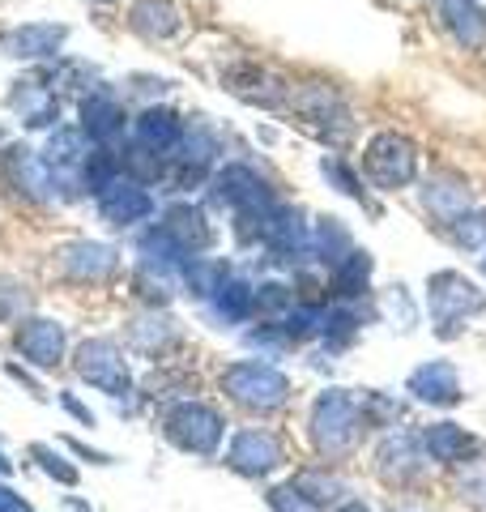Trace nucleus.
Masks as SVG:
<instances>
[{
  "label": "nucleus",
  "mask_w": 486,
  "mask_h": 512,
  "mask_svg": "<svg viewBox=\"0 0 486 512\" xmlns=\"http://www.w3.org/2000/svg\"><path fill=\"white\" fill-rule=\"evenodd\" d=\"M299 308V295H295V282H278V278H265L252 286V316L256 320H282Z\"/></svg>",
  "instance_id": "nucleus-30"
},
{
  "label": "nucleus",
  "mask_w": 486,
  "mask_h": 512,
  "mask_svg": "<svg viewBox=\"0 0 486 512\" xmlns=\"http://www.w3.org/2000/svg\"><path fill=\"white\" fill-rule=\"evenodd\" d=\"M243 346L261 350V359H278V355H286V350H295V338L286 333L282 320H256V325L243 333Z\"/></svg>",
  "instance_id": "nucleus-35"
},
{
  "label": "nucleus",
  "mask_w": 486,
  "mask_h": 512,
  "mask_svg": "<svg viewBox=\"0 0 486 512\" xmlns=\"http://www.w3.org/2000/svg\"><path fill=\"white\" fill-rule=\"evenodd\" d=\"M333 512H371V508H367L363 500H342V504H337Z\"/></svg>",
  "instance_id": "nucleus-46"
},
{
  "label": "nucleus",
  "mask_w": 486,
  "mask_h": 512,
  "mask_svg": "<svg viewBox=\"0 0 486 512\" xmlns=\"http://www.w3.org/2000/svg\"><path fill=\"white\" fill-rule=\"evenodd\" d=\"M64 504H69V512H94L90 504H81V500H64Z\"/></svg>",
  "instance_id": "nucleus-48"
},
{
  "label": "nucleus",
  "mask_w": 486,
  "mask_h": 512,
  "mask_svg": "<svg viewBox=\"0 0 486 512\" xmlns=\"http://www.w3.org/2000/svg\"><path fill=\"white\" fill-rule=\"evenodd\" d=\"M290 483H295L316 508H329V504H342V500H346V483H342L337 474H329V466L299 470L295 478H290Z\"/></svg>",
  "instance_id": "nucleus-33"
},
{
  "label": "nucleus",
  "mask_w": 486,
  "mask_h": 512,
  "mask_svg": "<svg viewBox=\"0 0 486 512\" xmlns=\"http://www.w3.org/2000/svg\"><path fill=\"white\" fill-rule=\"evenodd\" d=\"M9 474H13V461H9L5 453H0V478H9Z\"/></svg>",
  "instance_id": "nucleus-47"
},
{
  "label": "nucleus",
  "mask_w": 486,
  "mask_h": 512,
  "mask_svg": "<svg viewBox=\"0 0 486 512\" xmlns=\"http://www.w3.org/2000/svg\"><path fill=\"white\" fill-rule=\"evenodd\" d=\"M13 350L22 355V363L39 367V372H52V367L64 363V350H69V333H64L60 320L22 316L18 329H13Z\"/></svg>",
  "instance_id": "nucleus-11"
},
{
  "label": "nucleus",
  "mask_w": 486,
  "mask_h": 512,
  "mask_svg": "<svg viewBox=\"0 0 486 512\" xmlns=\"http://www.w3.org/2000/svg\"><path fill=\"white\" fill-rule=\"evenodd\" d=\"M427 312H431L435 338L452 342L465 333L469 320L486 312V291L474 278L457 274V269H435L427 278Z\"/></svg>",
  "instance_id": "nucleus-2"
},
{
  "label": "nucleus",
  "mask_w": 486,
  "mask_h": 512,
  "mask_svg": "<svg viewBox=\"0 0 486 512\" xmlns=\"http://www.w3.org/2000/svg\"><path fill=\"white\" fill-rule=\"evenodd\" d=\"M64 444H69L81 461H90V466H111V461H116L111 453H103V448H90V444H81V440H64Z\"/></svg>",
  "instance_id": "nucleus-43"
},
{
  "label": "nucleus",
  "mask_w": 486,
  "mask_h": 512,
  "mask_svg": "<svg viewBox=\"0 0 486 512\" xmlns=\"http://www.w3.org/2000/svg\"><path fill=\"white\" fill-rule=\"evenodd\" d=\"M94 5H111V0H94Z\"/></svg>",
  "instance_id": "nucleus-50"
},
{
  "label": "nucleus",
  "mask_w": 486,
  "mask_h": 512,
  "mask_svg": "<svg viewBox=\"0 0 486 512\" xmlns=\"http://www.w3.org/2000/svg\"><path fill=\"white\" fill-rule=\"evenodd\" d=\"M482 274H486V256H482Z\"/></svg>",
  "instance_id": "nucleus-51"
},
{
  "label": "nucleus",
  "mask_w": 486,
  "mask_h": 512,
  "mask_svg": "<svg viewBox=\"0 0 486 512\" xmlns=\"http://www.w3.org/2000/svg\"><path fill=\"white\" fill-rule=\"evenodd\" d=\"M286 466L282 440L273 431L261 427H239L231 444H226V470H235L239 478H269L273 470Z\"/></svg>",
  "instance_id": "nucleus-9"
},
{
  "label": "nucleus",
  "mask_w": 486,
  "mask_h": 512,
  "mask_svg": "<svg viewBox=\"0 0 486 512\" xmlns=\"http://www.w3.org/2000/svg\"><path fill=\"white\" fill-rule=\"evenodd\" d=\"M60 274L81 286H99L120 274V252L103 239H73L60 248Z\"/></svg>",
  "instance_id": "nucleus-12"
},
{
  "label": "nucleus",
  "mask_w": 486,
  "mask_h": 512,
  "mask_svg": "<svg viewBox=\"0 0 486 512\" xmlns=\"http://www.w3.org/2000/svg\"><path fill=\"white\" fill-rule=\"evenodd\" d=\"M354 252V235L342 218H316V227H312V256H316V265H324L333 274L337 265L346 261V256Z\"/></svg>",
  "instance_id": "nucleus-28"
},
{
  "label": "nucleus",
  "mask_w": 486,
  "mask_h": 512,
  "mask_svg": "<svg viewBox=\"0 0 486 512\" xmlns=\"http://www.w3.org/2000/svg\"><path fill=\"white\" fill-rule=\"evenodd\" d=\"M9 107L26 128H60V94L43 77H18L9 90Z\"/></svg>",
  "instance_id": "nucleus-17"
},
{
  "label": "nucleus",
  "mask_w": 486,
  "mask_h": 512,
  "mask_svg": "<svg viewBox=\"0 0 486 512\" xmlns=\"http://www.w3.org/2000/svg\"><path fill=\"white\" fill-rule=\"evenodd\" d=\"M0 512H35V508H30L18 491H9L5 483H0Z\"/></svg>",
  "instance_id": "nucleus-44"
},
{
  "label": "nucleus",
  "mask_w": 486,
  "mask_h": 512,
  "mask_svg": "<svg viewBox=\"0 0 486 512\" xmlns=\"http://www.w3.org/2000/svg\"><path fill=\"white\" fill-rule=\"evenodd\" d=\"M81 133L90 137V146L120 150V141L128 137V111L120 103V94H111L107 86L90 90L81 99Z\"/></svg>",
  "instance_id": "nucleus-13"
},
{
  "label": "nucleus",
  "mask_w": 486,
  "mask_h": 512,
  "mask_svg": "<svg viewBox=\"0 0 486 512\" xmlns=\"http://www.w3.org/2000/svg\"><path fill=\"white\" fill-rule=\"evenodd\" d=\"M290 103H295L299 116L312 124V128H320L324 137H346L350 133V111H346V103L337 99L329 86H307Z\"/></svg>",
  "instance_id": "nucleus-21"
},
{
  "label": "nucleus",
  "mask_w": 486,
  "mask_h": 512,
  "mask_svg": "<svg viewBox=\"0 0 486 512\" xmlns=\"http://www.w3.org/2000/svg\"><path fill=\"white\" fill-rule=\"evenodd\" d=\"M73 372L81 384H90L107 397L133 393V367H128V355L116 338H86L73 350Z\"/></svg>",
  "instance_id": "nucleus-6"
},
{
  "label": "nucleus",
  "mask_w": 486,
  "mask_h": 512,
  "mask_svg": "<svg viewBox=\"0 0 486 512\" xmlns=\"http://www.w3.org/2000/svg\"><path fill=\"white\" fill-rule=\"evenodd\" d=\"M94 205H99V218L107 222V227H137V222H145L154 214V197L150 188L137 184L133 175H120V180H111L99 197H94Z\"/></svg>",
  "instance_id": "nucleus-15"
},
{
  "label": "nucleus",
  "mask_w": 486,
  "mask_h": 512,
  "mask_svg": "<svg viewBox=\"0 0 486 512\" xmlns=\"http://www.w3.org/2000/svg\"><path fill=\"white\" fill-rule=\"evenodd\" d=\"M423 205L440 222H448L461 210H469V188H465V180H457V175H431L427 188H423Z\"/></svg>",
  "instance_id": "nucleus-29"
},
{
  "label": "nucleus",
  "mask_w": 486,
  "mask_h": 512,
  "mask_svg": "<svg viewBox=\"0 0 486 512\" xmlns=\"http://www.w3.org/2000/svg\"><path fill=\"white\" fill-rule=\"evenodd\" d=\"M30 461H35V466L52 478V483H60V487H77V466L64 453H56L52 444H30Z\"/></svg>",
  "instance_id": "nucleus-38"
},
{
  "label": "nucleus",
  "mask_w": 486,
  "mask_h": 512,
  "mask_svg": "<svg viewBox=\"0 0 486 512\" xmlns=\"http://www.w3.org/2000/svg\"><path fill=\"white\" fill-rule=\"evenodd\" d=\"M43 82L52 86L56 94H64V90H77L81 99H86L90 90H99V69L94 64H86V60H73V56H60L52 69L43 73Z\"/></svg>",
  "instance_id": "nucleus-32"
},
{
  "label": "nucleus",
  "mask_w": 486,
  "mask_h": 512,
  "mask_svg": "<svg viewBox=\"0 0 486 512\" xmlns=\"http://www.w3.org/2000/svg\"><path fill=\"white\" fill-rule=\"evenodd\" d=\"M265 504L273 508V512H324V508H316L307 495L295 487V483H278V487H269L265 491Z\"/></svg>",
  "instance_id": "nucleus-40"
},
{
  "label": "nucleus",
  "mask_w": 486,
  "mask_h": 512,
  "mask_svg": "<svg viewBox=\"0 0 486 512\" xmlns=\"http://www.w3.org/2000/svg\"><path fill=\"white\" fill-rule=\"evenodd\" d=\"M320 175L329 180V188H337L342 197H350V201H359V205H367V188H363V175L354 171L346 158H337V154H324L320 158Z\"/></svg>",
  "instance_id": "nucleus-36"
},
{
  "label": "nucleus",
  "mask_w": 486,
  "mask_h": 512,
  "mask_svg": "<svg viewBox=\"0 0 486 512\" xmlns=\"http://www.w3.org/2000/svg\"><path fill=\"white\" fill-rule=\"evenodd\" d=\"M209 201L231 214H243V210H265V205H273L278 197H273L269 184L248 163H226L209 175Z\"/></svg>",
  "instance_id": "nucleus-8"
},
{
  "label": "nucleus",
  "mask_w": 486,
  "mask_h": 512,
  "mask_svg": "<svg viewBox=\"0 0 486 512\" xmlns=\"http://www.w3.org/2000/svg\"><path fill=\"white\" fill-rule=\"evenodd\" d=\"M5 372H9L13 380H18V384H26V389H30V393H35V397H39V402H43V397H47V393L39 389V380H35V376H30V372H26V367H22V363H9V367H5Z\"/></svg>",
  "instance_id": "nucleus-45"
},
{
  "label": "nucleus",
  "mask_w": 486,
  "mask_h": 512,
  "mask_svg": "<svg viewBox=\"0 0 486 512\" xmlns=\"http://www.w3.org/2000/svg\"><path fill=\"white\" fill-rule=\"evenodd\" d=\"M128 338H133V350L141 355H162L175 342V320L171 316H141L128 325Z\"/></svg>",
  "instance_id": "nucleus-34"
},
{
  "label": "nucleus",
  "mask_w": 486,
  "mask_h": 512,
  "mask_svg": "<svg viewBox=\"0 0 486 512\" xmlns=\"http://www.w3.org/2000/svg\"><path fill=\"white\" fill-rule=\"evenodd\" d=\"M128 26L150 43H167L184 30V18H180V9H175V0H133Z\"/></svg>",
  "instance_id": "nucleus-24"
},
{
  "label": "nucleus",
  "mask_w": 486,
  "mask_h": 512,
  "mask_svg": "<svg viewBox=\"0 0 486 512\" xmlns=\"http://www.w3.org/2000/svg\"><path fill=\"white\" fill-rule=\"evenodd\" d=\"M405 393L423 406H435V410H452V406H461V397H465L457 367H452L448 359L418 363L414 372L405 376Z\"/></svg>",
  "instance_id": "nucleus-16"
},
{
  "label": "nucleus",
  "mask_w": 486,
  "mask_h": 512,
  "mask_svg": "<svg viewBox=\"0 0 486 512\" xmlns=\"http://www.w3.org/2000/svg\"><path fill=\"white\" fill-rule=\"evenodd\" d=\"M359 410H363V427H371V431L397 427V419H401V406L393 402V397H384V393H363Z\"/></svg>",
  "instance_id": "nucleus-39"
},
{
  "label": "nucleus",
  "mask_w": 486,
  "mask_h": 512,
  "mask_svg": "<svg viewBox=\"0 0 486 512\" xmlns=\"http://www.w3.org/2000/svg\"><path fill=\"white\" fill-rule=\"evenodd\" d=\"M440 9V26L452 35V43L465 52H482L486 47V5L482 0H435Z\"/></svg>",
  "instance_id": "nucleus-20"
},
{
  "label": "nucleus",
  "mask_w": 486,
  "mask_h": 512,
  "mask_svg": "<svg viewBox=\"0 0 486 512\" xmlns=\"http://www.w3.org/2000/svg\"><path fill=\"white\" fill-rule=\"evenodd\" d=\"M222 393L231 397V402L239 410L248 414H269L286 406L290 397V376L282 372V367H273L265 359H239L222 372Z\"/></svg>",
  "instance_id": "nucleus-4"
},
{
  "label": "nucleus",
  "mask_w": 486,
  "mask_h": 512,
  "mask_svg": "<svg viewBox=\"0 0 486 512\" xmlns=\"http://www.w3.org/2000/svg\"><path fill=\"white\" fill-rule=\"evenodd\" d=\"M162 436L188 457H218L226 419L218 406L201 402V397H180V402H171L162 410Z\"/></svg>",
  "instance_id": "nucleus-3"
},
{
  "label": "nucleus",
  "mask_w": 486,
  "mask_h": 512,
  "mask_svg": "<svg viewBox=\"0 0 486 512\" xmlns=\"http://www.w3.org/2000/svg\"><path fill=\"white\" fill-rule=\"evenodd\" d=\"M393 512H423V508H414V504H405V508H393Z\"/></svg>",
  "instance_id": "nucleus-49"
},
{
  "label": "nucleus",
  "mask_w": 486,
  "mask_h": 512,
  "mask_svg": "<svg viewBox=\"0 0 486 512\" xmlns=\"http://www.w3.org/2000/svg\"><path fill=\"white\" fill-rule=\"evenodd\" d=\"M22 312H26V286L0 278V325H18Z\"/></svg>",
  "instance_id": "nucleus-41"
},
{
  "label": "nucleus",
  "mask_w": 486,
  "mask_h": 512,
  "mask_svg": "<svg viewBox=\"0 0 486 512\" xmlns=\"http://www.w3.org/2000/svg\"><path fill=\"white\" fill-rule=\"evenodd\" d=\"M184 120L175 116L171 107H145L141 116L133 120V141L137 146H145L150 154H162V158H171L175 150H180V141H184Z\"/></svg>",
  "instance_id": "nucleus-22"
},
{
  "label": "nucleus",
  "mask_w": 486,
  "mask_h": 512,
  "mask_svg": "<svg viewBox=\"0 0 486 512\" xmlns=\"http://www.w3.org/2000/svg\"><path fill=\"white\" fill-rule=\"evenodd\" d=\"M427 466H431V457H427V448L414 431H388V436L380 440V448H376V474L388 487L418 483V478L427 474Z\"/></svg>",
  "instance_id": "nucleus-10"
},
{
  "label": "nucleus",
  "mask_w": 486,
  "mask_h": 512,
  "mask_svg": "<svg viewBox=\"0 0 486 512\" xmlns=\"http://www.w3.org/2000/svg\"><path fill=\"white\" fill-rule=\"evenodd\" d=\"M56 402H60L64 410H69V414H73V419H77L81 427H94V423H99V419H94V410H90L86 402H81L77 393H69V389H60V397H56Z\"/></svg>",
  "instance_id": "nucleus-42"
},
{
  "label": "nucleus",
  "mask_w": 486,
  "mask_h": 512,
  "mask_svg": "<svg viewBox=\"0 0 486 512\" xmlns=\"http://www.w3.org/2000/svg\"><path fill=\"white\" fill-rule=\"evenodd\" d=\"M363 175H367V184L380 192L410 188L418 180V146L405 133L384 128V133H376L363 146Z\"/></svg>",
  "instance_id": "nucleus-5"
},
{
  "label": "nucleus",
  "mask_w": 486,
  "mask_h": 512,
  "mask_svg": "<svg viewBox=\"0 0 486 512\" xmlns=\"http://www.w3.org/2000/svg\"><path fill=\"white\" fill-rule=\"evenodd\" d=\"M64 43H69V26L60 22H26L5 35V52L13 60H60Z\"/></svg>",
  "instance_id": "nucleus-19"
},
{
  "label": "nucleus",
  "mask_w": 486,
  "mask_h": 512,
  "mask_svg": "<svg viewBox=\"0 0 486 512\" xmlns=\"http://www.w3.org/2000/svg\"><path fill=\"white\" fill-rule=\"evenodd\" d=\"M226 274H231V265L226 261H214V256H192V261H184V269H180V282H184V291L192 299L209 303Z\"/></svg>",
  "instance_id": "nucleus-31"
},
{
  "label": "nucleus",
  "mask_w": 486,
  "mask_h": 512,
  "mask_svg": "<svg viewBox=\"0 0 486 512\" xmlns=\"http://www.w3.org/2000/svg\"><path fill=\"white\" fill-rule=\"evenodd\" d=\"M371 269H376V256H371L367 248H354L329 274V303H354L359 295H367Z\"/></svg>",
  "instance_id": "nucleus-25"
},
{
  "label": "nucleus",
  "mask_w": 486,
  "mask_h": 512,
  "mask_svg": "<svg viewBox=\"0 0 486 512\" xmlns=\"http://www.w3.org/2000/svg\"><path fill=\"white\" fill-rule=\"evenodd\" d=\"M5 175H9V184L18 188L26 201H56L52 171H47V163H43L39 150H30V146H9V150H5Z\"/></svg>",
  "instance_id": "nucleus-18"
},
{
  "label": "nucleus",
  "mask_w": 486,
  "mask_h": 512,
  "mask_svg": "<svg viewBox=\"0 0 486 512\" xmlns=\"http://www.w3.org/2000/svg\"><path fill=\"white\" fill-rule=\"evenodd\" d=\"M448 239L465 252H486V210H461L457 218L444 222Z\"/></svg>",
  "instance_id": "nucleus-37"
},
{
  "label": "nucleus",
  "mask_w": 486,
  "mask_h": 512,
  "mask_svg": "<svg viewBox=\"0 0 486 512\" xmlns=\"http://www.w3.org/2000/svg\"><path fill=\"white\" fill-rule=\"evenodd\" d=\"M158 231L167 235L171 244L188 256V261L192 256H205L209 248H214V222H209V214L201 210V205H192V201L167 205L162 218H158Z\"/></svg>",
  "instance_id": "nucleus-14"
},
{
  "label": "nucleus",
  "mask_w": 486,
  "mask_h": 512,
  "mask_svg": "<svg viewBox=\"0 0 486 512\" xmlns=\"http://www.w3.org/2000/svg\"><path fill=\"white\" fill-rule=\"evenodd\" d=\"M205 308H209L214 320H222V325H243V320H252V282H243L231 269Z\"/></svg>",
  "instance_id": "nucleus-27"
},
{
  "label": "nucleus",
  "mask_w": 486,
  "mask_h": 512,
  "mask_svg": "<svg viewBox=\"0 0 486 512\" xmlns=\"http://www.w3.org/2000/svg\"><path fill=\"white\" fill-rule=\"evenodd\" d=\"M418 440H423L427 457L440 461V466H465V461H474V453L482 448L478 436H469L461 423H448V419L423 427V431H418Z\"/></svg>",
  "instance_id": "nucleus-23"
},
{
  "label": "nucleus",
  "mask_w": 486,
  "mask_h": 512,
  "mask_svg": "<svg viewBox=\"0 0 486 512\" xmlns=\"http://www.w3.org/2000/svg\"><path fill=\"white\" fill-rule=\"evenodd\" d=\"M222 86L239 94L243 103H261V107L282 103V86L273 82L265 69H256V64H231V69L222 73Z\"/></svg>",
  "instance_id": "nucleus-26"
},
{
  "label": "nucleus",
  "mask_w": 486,
  "mask_h": 512,
  "mask_svg": "<svg viewBox=\"0 0 486 512\" xmlns=\"http://www.w3.org/2000/svg\"><path fill=\"white\" fill-rule=\"evenodd\" d=\"M90 137L81 133V124H60L52 128V137H47V150H43V163L52 171V184H56V197H77L81 188V167H86L90 158Z\"/></svg>",
  "instance_id": "nucleus-7"
},
{
  "label": "nucleus",
  "mask_w": 486,
  "mask_h": 512,
  "mask_svg": "<svg viewBox=\"0 0 486 512\" xmlns=\"http://www.w3.org/2000/svg\"><path fill=\"white\" fill-rule=\"evenodd\" d=\"M363 410L359 397L350 389H324L316 393L312 410H307V436H312V448L324 461H342L350 457L363 440Z\"/></svg>",
  "instance_id": "nucleus-1"
}]
</instances>
